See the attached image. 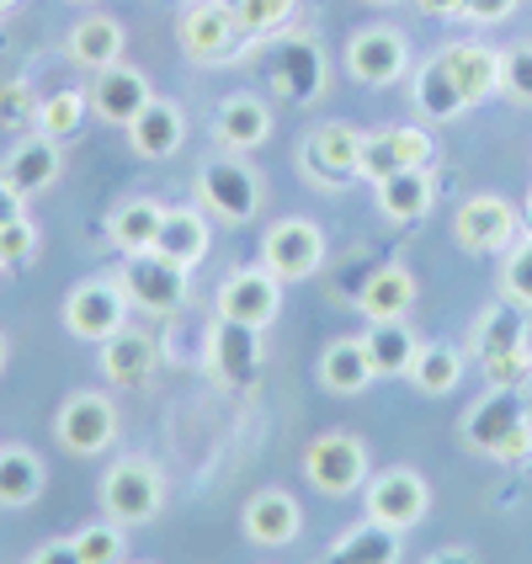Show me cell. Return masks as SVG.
Masks as SVG:
<instances>
[{
    "label": "cell",
    "instance_id": "9a60e30c",
    "mask_svg": "<svg viewBox=\"0 0 532 564\" xmlns=\"http://www.w3.org/2000/svg\"><path fill=\"white\" fill-rule=\"evenodd\" d=\"M91 112L101 118V123L112 128H128L150 101H155V91H150V80H144V69H133V64H107V69H96L91 80Z\"/></svg>",
    "mask_w": 532,
    "mask_h": 564
},
{
    "label": "cell",
    "instance_id": "f6af8a7d",
    "mask_svg": "<svg viewBox=\"0 0 532 564\" xmlns=\"http://www.w3.org/2000/svg\"><path fill=\"white\" fill-rule=\"evenodd\" d=\"M421 6V17H437V22H464V11H469V0H415Z\"/></svg>",
    "mask_w": 532,
    "mask_h": 564
},
{
    "label": "cell",
    "instance_id": "681fc988",
    "mask_svg": "<svg viewBox=\"0 0 532 564\" xmlns=\"http://www.w3.org/2000/svg\"><path fill=\"white\" fill-rule=\"evenodd\" d=\"M528 229H532V192H528Z\"/></svg>",
    "mask_w": 532,
    "mask_h": 564
},
{
    "label": "cell",
    "instance_id": "7bdbcfd3",
    "mask_svg": "<svg viewBox=\"0 0 532 564\" xmlns=\"http://www.w3.org/2000/svg\"><path fill=\"white\" fill-rule=\"evenodd\" d=\"M517 11V0H469V11H464V22H479V28H496Z\"/></svg>",
    "mask_w": 532,
    "mask_h": 564
},
{
    "label": "cell",
    "instance_id": "ab89813d",
    "mask_svg": "<svg viewBox=\"0 0 532 564\" xmlns=\"http://www.w3.org/2000/svg\"><path fill=\"white\" fill-rule=\"evenodd\" d=\"M298 11V0H235V17L246 37H272L287 28V17Z\"/></svg>",
    "mask_w": 532,
    "mask_h": 564
},
{
    "label": "cell",
    "instance_id": "277c9868",
    "mask_svg": "<svg viewBox=\"0 0 532 564\" xmlns=\"http://www.w3.org/2000/svg\"><path fill=\"white\" fill-rule=\"evenodd\" d=\"M197 203H203V214L224 224H251L261 214V182L246 160L219 155L197 171Z\"/></svg>",
    "mask_w": 532,
    "mask_h": 564
},
{
    "label": "cell",
    "instance_id": "7402d4cb",
    "mask_svg": "<svg viewBox=\"0 0 532 564\" xmlns=\"http://www.w3.org/2000/svg\"><path fill=\"white\" fill-rule=\"evenodd\" d=\"M442 59H447V69H453V80H458V91H464L469 107H479V101H490V96L501 91V48H485V43H447Z\"/></svg>",
    "mask_w": 532,
    "mask_h": 564
},
{
    "label": "cell",
    "instance_id": "3957f363",
    "mask_svg": "<svg viewBox=\"0 0 532 564\" xmlns=\"http://www.w3.org/2000/svg\"><path fill=\"white\" fill-rule=\"evenodd\" d=\"M165 506V479L150 458H118L107 479H101V511L123 528H144L155 522Z\"/></svg>",
    "mask_w": 532,
    "mask_h": 564
},
{
    "label": "cell",
    "instance_id": "5b68a950",
    "mask_svg": "<svg viewBox=\"0 0 532 564\" xmlns=\"http://www.w3.org/2000/svg\"><path fill=\"white\" fill-rule=\"evenodd\" d=\"M304 474H310V485L319 496L346 501V496H357L368 485V447L351 437V432H325V437L310 442Z\"/></svg>",
    "mask_w": 532,
    "mask_h": 564
},
{
    "label": "cell",
    "instance_id": "4dcf8cb0",
    "mask_svg": "<svg viewBox=\"0 0 532 564\" xmlns=\"http://www.w3.org/2000/svg\"><path fill=\"white\" fill-rule=\"evenodd\" d=\"M256 336L251 325H235V319H219V330H214V373L224 383H235V389H246L261 368V357H256Z\"/></svg>",
    "mask_w": 532,
    "mask_h": 564
},
{
    "label": "cell",
    "instance_id": "8fae6325",
    "mask_svg": "<svg viewBox=\"0 0 532 564\" xmlns=\"http://www.w3.org/2000/svg\"><path fill=\"white\" fill-rule=\"evenodd\" d=\"M517 235H522V219H517V208H511L506 197H496V192H479V197H469V203L453 214V240L469 256H506Z\"/></svg>",
    "mask_w": 532,
    "mask_h": 564
},
{
    "label": "cell",
    "instance_id": "c3c4849f",
    "mask_svg": "<svg viewBox=\"0 0 532 564\" xmlns=\"http://www.w3.org/2000/svg\"><path fill=\"white\" fill-rule=\"evenodd\" d=\"M421 564H479V560H474L469 549H442V554H426Z\"/></svg>",
    "mask_w": 532,
    "mask_h": 564
},
{
    "label": "cell",
    "instance_id": "d590c367",
    "mask_svg": "<svg viewBox=\"0 0 532 564\" xmlns=\"http://www.w3.org/2000/svg\"><path fill=\"white\" fill-rule=\"evenodd\" d=\"M86 112H91V96L86 91H54L37 101L32 123H37V133H48V139H69V133H80Z\"/></svg>",
    "mask_w": 532,
    "mask_h": 564
},
{
    "label": "cell",
    "instance_id": "b9f144b4",
    "mask_svg": "<svg viewBox=\"0 0 532 564\" xmlns=\"http://www.w3.org/2000/svg\"><path fill=\"white\" fill-rule=\"evenodd\" d=\"M32 251H37V229L28 224V214H22V219H11L6 229H0V272H11V267H28Z\"/></svg>",
    "mask_w": 532,
    "mask_h": 564
},
{
    "label": "cell",
    "instance_id": "e575fe53",
    "mask_svg": "<svg viewBox=\"0 0 532 564\" xmlns=\"http://www.w3.org/2000/svg\"><path fill=\"white\" fill-rule=\"evenodd\" d=\"M43 496V464L28 447H0V506H32Z\"/></svg>",
    "mask_w": 532,
    "mask_h": 564
},
{
    "label": "cell",
    "instance_id": "7dc6e473",
    "mask_svg": "<svg viewBox=\"0 0 532 564\" xmlns=\"http://www.w3.org/2000/svg\"><path fill=\"white\" fill-rule=\"evenodd\" d=\"M22 203H28V197H22V192L0 176V229H6L11 219H22Z\"/></svg>",
    "mask_w": 532,
    "mask_h": 564
},
{
    "label": "cell",
    "instance_id": "f35d334b",
    "mask_svg": "<svg viewBox=\"0 0 532 564\" xmlns=\"http://www.w3.org/2000/svg\"><path fill=\"white\" fill-rule=\"evenodd\" d=\"M75 543V554L86 564H123V522H86L80 533L69 538Z\"/></svg>",
    "mask_w": 532,
    "mask_h": 564
},
{
    "label": "cell",
    "instance_id": "d6a6232c",
    "mask_svg": "<svg viewBox=\"0 0 532 564\" xmlns=\"http://www.w3.org/2000/svg\"><path fill=\"white\" fill-rule=\"evenodd\" d=\"M410 383L421 389V394H453L458 383H464V351L447 341H432L415 351V368H410Z\"/></svg>",
    "mask_w": 532,
    "mask_h": 564
},
{
    "label": "cell",
    "instance_id": "7a4b0ae2",
    "mask_svg": "<svg viewBox=\"0 0 532 564\" xmlns=\"http://www.w3.org/2000/svg\"><path fill=\"white\" fill-rule=\"evenodd\" d=\"M464 437L474 453L496 458V464H522L532 458V415L522 389H490L479 405L464 415Z\"/></svg>",
    "mask_w": 532,
    "mask_h": 564
},
{
    "label": "cell",
    "instance_id": "4316f807",
    "mask_svg": "<svg viewBox=\"0 0 532 564\" xmlns=\"http://www.w3.org/2000/svg\"><path fill=\"white\" fill-rule=\"evenodd\" d=\"M69 59L80 64V69H107V64L123 59V22L118 17H80L75 28H69Z\"/></svg>",
    "mask_w": 532,
    "mask_h": 564
},
{
    "label": "cell",
    "instance_id": "60d3db41",
    "mask_svg": "<svg viewBox=\"0 0 532 564\" xmlns=\"http://www.w3.org/2000/svg\"><path fill=\"white\" fill-rule=\"evenodd\" d=\"M501 91L517 107H532V43H511L501 48Z\"/></svg>",
    "mask_w": 532,
    "mask_h": 564
},
{
    "label": "cell",
    "instance_id": "5bb4252c",
    "mask_svg": "<svg viewBox=\"0 0 532 564\" xmlns=\"http://www.w3.org/2000/svg\"><path fill=\"white\" fill-rule=\"evenodd\" d=\"M346 69L362 86H394L410 69V43L394 28H362L346 37Z\"/></svg>",
    "mask_w": 532,
    "mask_h": 564
},
{
    "label": "cell",
    "instance_id": "f1b7e54d",
    "mask_svg": "<svg viewBox=\"0 0 532 564\" xmlns=\"http://www.w3.org/2000/svg\"><path fill=\"white\" fill-rule=\"evenodd\" d=\"M378 214L394 224H421L432 208V171L415 165V171H394L389 182H378Z\"/></svg>",
    "mask_w": 532,
    "mask_h": 564
},
{
    "label": "cell",
    "instance_id": "836d02e7",
    "mask_svg": "<svg viewBox=\"0 0 532 564\" xmlns=\"http://www.w3.org/2000/svg\"><path fill=\"white\" fill-rule=\"evenodd\" d=\"M400 560V533L378 528V522H362L325 554V564H394Z\"/></svg>",
    "mask_w": 532,
    "mask_h": 564
},
{
    "label": "cell",
    "instance_id": "2e32d148",
    "mask_svg": "<svg viewBox=\"0 0 532 564\" xmlns=\"http://www.w3.org/2000/svg\"><path fill=\"white\" fill-rule=\"evenodd\" d=\"M362 128L351 123H319L304 139V165H310L314 182H325V187H341L357 176V165H362Z\"/></svg>",
    "mask_w": 532,
    "mask_h": 564
},
{
    "label": "cell",
    "instance_id": "f546056e",
    "mask_svg": "<svg viewBox=\"0 0 532 564\" xmlns=\"http://www.w3.org/2000/svg\"><path fill=\"white\" fill-rule=\"evenodd\" d=\"M373 362H368V346L362 336H346V341H330L325 346V357H319V383L330 389V394H362L368 383H373Z\"/></svg>",
    "mask_w": 532,
    "mask_h": 564
},
{
    "label": "cell",
    "instance_id": "ba28073f",
    "mask_svg": "<svg viewBox=\"0 0 532 564\" xmlns=\"http://www.w3.org/2000/svg\"><path fill=\"white\" fill-rule=\"evenodd\" d=\"M182 54L192 64H235L240 48V17H235V0H197L182 11Z\"/></svg>",
    "mask_w": 532,
    "mask_h": 564
},
{
    "label": "cell",
    "instance_id": "1f68e13d",
    "mask_svg": "<svg viewBox=\"0 0 532 564\" xmlns=\"http://www.w3.org/2000/svg\"><path fill=\"white\" fill-rule=\"evenodd\" d=\"M160 224H165V208H160L155 197H128L123 208L112 214L107 235H112V246L123 256H144V251H155Z\"/></svg>",
    "mask_w": 532,
    "mask_h": 564
},
{
    "label": "cell",
    "instance_id": "f5cc1de1",
    "mask_svg": "<svg viewBox=\"0 0 532 564\" xmlns=\"http://www.w3.org/2000/svg\"><path fill=\"white\" fill-rule=\"evenodd\" d=\"M0 368H6V341H0Z\"/></svg>",
    "mask_w": 532,
    "mask_h": 564
},
{
    "label": "cell",
    "instance_id": "9c48e42d",
    "mask_svg": "<svg viewBox=\"0 0 532 564\" xmlns=\"http://www.w3.org/2000/svg\"><path fill=\"white\" fill-rule=\"evenodd\" d=\"M118 282H123L128 304H133V310H144V314H176L182 304H187V267L165 261L160 251L128 256L123 272H118Z\"/></svg>",
    "mask_w": 532,
    "mask_h": 564
},
{
    "label": "cell",
    "instance_id": "52a82bcc",
    "mask_svg": "<svg viewBox=\"0 0 532 564\" xmlns=\"http://www.w3.org/2000/svg\"><path fill=\"white\" fill-rule=\"evenodd\" d=\"M128 310H133V304H128L123 282L118 278H91L64 299V325H69L75 341L101 346L107 336H118V330L128 325Z\"/></svg>",
    "mask_w": 532,
    "mask_h": 564
},
{
    "label": "cell",
    "instance_id": "816d5d0a",
    "mask_svg": "<svg viewBox=\"0 0 532 564\" xmlns=\"http://www.w3.org/2000/svg\"><path fill=\"white\" fill-rule=\"evenodd\" d=\"M368 6H394V0H368Z\"/></svg>",
    "mask_w": 532,
    "mask_h": 564
},
{
    "label": "cell",
    "instance_id": "ffe728a7",
    "mask_svg": "<svg viewBox=\"0 0 532 564\" xmlns=\"http://www.w3.org/2000/svg\"><path fill=\"white\" fill-rule=\"evenodd\" d=\"M267 133H272V107L251 91H235L224 96L219 118H214V139H219L224 150H235V155H246V150H261L267 144Z\"/></svg>",
    "mask_w": 532,
    "mask_h": 564
},
{
    "label": "cell",
    "instance_id": "4fadbf2b",
    "mask_svg": "<svg viewBox=\"0 0 532 564\" xmlns=\"http://www.w3.org/2000/svg\"><path fill=\"white\" fill-rule=\"evenodd\" d=\"M437 155V144H432V133L426 128H378L362 139V165H357V176L362 182H389L394 171H415V165H432Z\"/></svg>",
    "mask_w": 532,
    "mask_h": 564
},
{
    "label": "cell",
    "instance_id": "603a6c76",
    "mask_svg": "<svg viewBox=\"0 0 532 564\" xmlns=\"http://www.w3.org/2000/svg\"><path fill=\"white\" fill-rule=\"evenodd\" d=\"M64 171V155H59V139H48V133H32V139H22L17 150H11V160H6V182L22 192V197H32V192L54 187Z\"/></svg>",
    "mask_w": 532,
    "mask_h": 564
},
{
    "label": "cell",
    "instance_id": "f907efd6",
    "mask_svg": "<svg viewBox=\"0 0 532 564\" xmlns=\"http://www.w3.org/2000/svg\"><path fill=\"white\" fill-rule=\"evenodd\" d=\"M11 6H17V0H0V11H11Z\"/></svg>",
    "mask_w": 532,
    "mask_h": 564
},
{
    "label": "cell",
    "instance_id": "ee69618b",
    "mask_svg": "<svg viewBox=\"0 0 532 564\" xmlns=\"http://www.w3.org/2000/svg\"><path fill=\"white\" fill-rule=\"evenodd\" d=\"M28 564H86V560L75 554V543H69V538H54V543H43Z\"/></svg>",
    "mask_w": 532,
    "mask_h": 564
},
{
    "label": "cell",
    "instance_id": "cb8c5ba5",
    "mask_svg": "<svg viewBox=\"0 0 532 564\" xmlns=\"http://www.w3.org/2000/svg\"><path fill=\"white\" fill-rule=\"evenodd\" d=\"M415 272H410L405 261H389V267H378L373 278L362 282V293H357V310L368 314V319H405L415 310Z\"/></svg>",
    "mask_w": 532,
    "mask_h": 564
},
{
    "label": "cell",
    "instance_id": "8992f818",
    "mask_svg": "<svg viewBox=\"0 0 532 564\" xmlns=\"http://www.w3.org/2000/svg\"><path fill=\"white\" fill-rule=\"evenodd\" d=\"M362 511H368V522L389 528V533H410L432 511V490L415 469H383L362 485Z\"/></svg>",
    "mask_w": 532,
    "mask_h": 564
},
{
    "label": "cell",
    "instance_id": "e0dca14e",
    "mask_svg": "<svg viewBox=\"0 0 532 564\" xmlns=\"http://www.w3.org/2000/svg\"><path fill=\"white\" fill-rule=\"evenodd\" d=\"M278 314H282V278H272L267 267H261V272H235V278L219 288V319L267 330Z\"/></svg>",
    "mask_w": 532,
    "mask_h": 564
},
{
    "label": "cell",
    "instance_id": "6da1fadb",
    "mask_svg": "<svg viewBox=\"0 0 532 564\" xmlns=\"http://www.w3.org/2000/svg\"><path fill=\"white\" fill-rule=\"evenodd\" d=\"M474 357L485 368L490 389H522L532 378V341H528V314L517 304H490L474 319Z\"/></svg>",
    "mask_w": 532,
    "mask_h": 564
},
{
    "label": "cell",
    "instance_id": "30bf717a",
    "mask_svg": "<svg viewBox=\"0 0 532 564\" xmlns=\"http://www.w3.org/2000/svg\"><path fill=\"white\" fill-rule=\"evenodd\" d=\"M54 437L64 442V453H75V458H96V453H107L112 437H118V410L107 394H96V389H80V394H69L54 415Z\"/></svg>",
    "mask_w": 532,
    "mask_h": 564
},
{
    "label": "cell",
    "instance_id": "d4e9b609",
    "mask_svg": "<svg viewBox=\"0 0 532 564\" xmlns=\"http://www.w3.org/2000/svg\"><path fill=\"white\" fill-rule=\"evenodd\" d=\"M208 246H214V229H208V219L197 208H165V224H160V240H155V251L165 261H176V267L192 272V267H203Z\"/></svg>",
    "mask_w": 532,
    "mask_h": 564
},
{
    "label": "cell",
    "instance_id": "44dd1931",
    "mask_svg": "<svg viewBox=\"0 0 532 564\" xmlns=\"http://www.w3.org/2000/svg\"><path fill=\"white\" fill-rule=\"evenodd\" d=\"M304 528V511L287 490H261L246 501V538L261 543V549H287Z\"/></svg>",
    "mask_w": 532,
    "mask_h": 564
},
{
    "label": "cell",
    "instance_id": "db71d44e",
    "mask_svg": "<svg viewBox=\"0 0 532 564\" xmlns=\"http://www.w3.org/2000/svg\"><path fill=\"white\" fill-rule=\"evenodd\" d=\"M80 6H91V0H80Z\"/></svg>",
    "mask_w": 532,
    "mask_h": 564
},
{
    "label": "cell",
    "instance_id": "83f0119b",
    "mask_svg": "<svg viewBox=\"0 0 532 564\" xmlns=\"http://www.w3.org/2000/svg\"><path fill=\"white\" fill-rule=\"evenodd\" d=\"M415 112L432 118V123H453V118L469 112V101H464V91H458V80H453V69H447L442 54L415 69Z\"/></svg>",
    "mask_w": 532,
    "mask_h": 564
},
{
    "label": "cell",
    "instance_id": "d6986e66",
    "mask_svg": "<svg viewBox=\"0 0 532 564\" xmlns=\"http://www.w3.org/2000/svg\"><path fill=\"white\" fill-rule=\"evenodd\" d=\"M128 144H133L139 160H171L182 144H187V112H182L176 101L155 96V101L128 123Z\"/></svg>",
    "mask_w": 532,
    "mask_h": 564
},
{
    "label": "cell",
    "instance_id": "7c38bea8",
    "mask_svg": "<svg viewBox=\"0 0 532 564\" xmlns=\"http://www.w3.org/2000/svg\"><path fill=\"white\" fill-rule=\"evenodd\" d=\"M261 267L282 282H304L325 267V235L314 219H278L261 240Z\"/></svg>",
    "mask_w": 532,
    "mask_h": 564
},
{
    "label": "cell",
    "instance_id": "ac0fdd59",
    "mask_svg": "<svg viewBox=\"0 0 532 564\" xmlns=\"http://www.w3.org/2000/svg\"><path fill=\"white\" fill-rule=\"evenodd\" d=\"M160 368V341L150 330H133L123 325L118 336H107L101 341V373L112 378L118 389H139V383H150Z\"/></svg>",
    "mask_w": 532,
    "mask_h": 564
},
{
    "label": "cell",
    "instance_id": "bcb514c9",
    "mask_svg": "<svg viewBox=\"0 0 532 564\" xmlns=\"http://www.w3.org/2000/svg\"><path fill=\"white\" fill-rule=\"evenodd\" d=\"M28 112V86H6L0 91V123H11V118H22Z\"/></svg>",
    "mask_w": 532,
    "mask_h": 564
},
{
    "label": "cell",
    "instance_id": "484cf974",
    "mask_svg": "<svg viewBox=\"0 0 532 564\" xmlns=\"http://www.w3.org/2000/svg\"><path fill=\"white\" fill-rule=\"evenodd\" d=\"M362 346H368V362H373L378 378H410L415 351H421V341H415V330L405 319H368Z\"/></svg>",
    "mask_w": 532,
    "mask_h": 564
},
{
    "label": "cell",
    "instance_id": "74e56055",
    "mask_svg": "<svg viewBox=\"0 0 532 564\" xmlns=\"http://www.w3.org/2000/svg\"><path fill=\"white\" fill-rule=\"evenodd\" d=\"M501 293H506V304L532 310V229H522V235L511 240V251H506V261H501Z\"/></svg>",
    "mask_w": 532,
    "mask_h": 564
},
{
    "label": "cell",
    "instance_id": "8d00e7d4",
    "mask_svg": "<svg viewBox=\"0 0 532 564\" xmlns=\"http://www.w3.org/2000/svg\"><path fill=\"white\" fill-rule=\"evenodd\" d=\"M319 80H325V69H319V48L304 43V37L282 43V86L298 96V101H310V96L319 91Z\"/></svg>",
    "mask_w": 532,
    "mask_h": 564
}]
</instances>
